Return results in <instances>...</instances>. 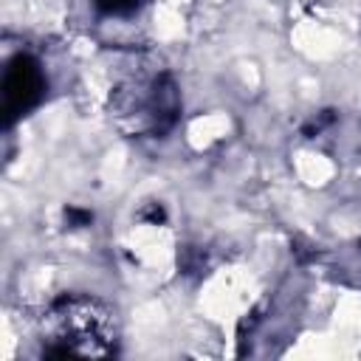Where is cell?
<instances>
[{"label": "cell", "instance_id": "1", "mask_svg": "<svg viewBox=\"0 0 361 361\" xmlns=\"http://www.w3.org/2000/svg\"><path fill=\"white\" fill-rule=\"evenodd\" d=\"M113 110L133 133H161L175 121L178 96L166 73H138L113 90Z\"/></svg>", "mask_w": 361, "mask_h": 361}, {"label": "cell", "instance_id": "2", "mask_svg": "<svg viewBox=\"0 0 361 361\" xmlns=\"http://www.w3.org/2000/svg\"><path fill=\"white\" fill-rule=\"evenodd\" d=\"M45 324H48L45 338L59 341L62 344L59 353H85V355L107 353L110 319L96 302L65 299L45 316Z\"/></svg>", "mask_w": 361, "mask_h": 361}, {"label": "cell", "instance_id": "3", "mask_svg": "<svg viewBox=\"0 0 361 361\" xmlns=\"http://www.w3.org/2000/svg\"><path fill=\"white\" fill-rule=\"evenodd\" d=\"M42 93V73L39 68L28 59L20 56L8 65L6 71V82H3V104L6 113H25Z\"/></svg>", "mask_w": 361, "mask_h": 361}, {"label": "cell", "instance_id": "4", "mask_svg": "<svg viewBox=\"0 0 361 361\" xmlns=\"http://www.w3.org/2000/svg\"><path fill=\"white\" fill-rule=\"evenodd\" d=\"M110 11H127V8H133V6H138V0H102Z\"/></svg>", "mask_w": 361, "mask_h": 361}]
</instances>
